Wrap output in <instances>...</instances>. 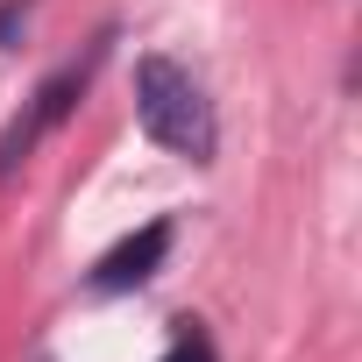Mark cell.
Here are the masks:
<instances>
[{"label": "cell", "instance_id": "1", "mask_svg": "<svg viewBox=\"0 0 362 362\" xmlns=\"http://www.w3.org/2000/svg\"><path fill=\"white\" fill-rule=\"evenodd\" d=\"M135 121L149 142H163L170 156H192V163H214V107L199 93V78L185 64H170V57H142L135 64Z\"/></svg>", "mask_w": 362, "mask_h": 362}, {"label": "cell", "instance_id": "2", "mask_svg": "<svg viewBox=\"0 0 362 362\" xmlns=\"http://www.w3.org/2000/svg\"><path fill=\"white\" fill-rule=\"evenodd\" d=\"M100 57H107V36H100L86 57L57 64V71H50V78H43L29 100H22V114L0 128V185H8V177H15V170H22V163H29V156H36V149H43V142H50L71 114H78V100H86V86H93Z\"/></svg>", "mask_w": 362, "mask_h": 362}, {"label": "cell", "instance_id": "3", "mask_svg": "<svg viewBox=\"0 0 362 362\" xmlns=\"http://www.w3.org/2000/svg\"><path fill=\"white\" fill-rule=\"evenodd\" d=\"M163 256H170V221H149L142 235L114 242V249L93 263V291H135V284H149V277L163 270Z\"/></svg>", "mask_w": 362, "mask_h": 362}, {"label": "cell", "instance_id": "4", "mask_svg": "<svg viewBox=\"0 0 362 362\" xmlns=\"http://www.w3.org/2000/svg\"><path fill=\"white\" fill-rule=\"evenodd\" d=\"M163 362H221V355H214V341H206V327H199V320H177V334H170Z\"/></svg>", "mask_w": 362, "mask_h": 362}, {"label": "cell", "instance_id": "5", "mask_svg": "<svg viewBox=\"0 0 362 362\" xmlns=\"http://www.w3.org/2000/svg\"><path fill=\"white\" fill-rule=\"evenodd\" d=\"M22 29H29V0H0V50H15Z\"/></svg>", "mask_w": 362, "mask_h": 362}]
</instances>
